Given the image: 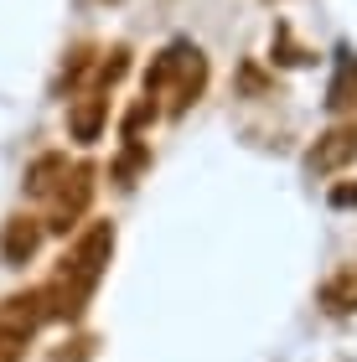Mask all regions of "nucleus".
Instances as JSON below:
<instances>
[{
	"mask_svg": "<svg viewBox=\"0 0 357 362\" xmlns=\"http://www.w3.org/2000/svg\"><path fill=\"white\" fill-rule=\"evenodd\" d=\"M109 259H115V223H109V218H88L73 233V243L62 249L57 274L42 285L47 321H78V316H83V305L93 300Z\"/></svg>",
	"mask_w": 357,
	"mask_h": 362,
	"instance_id": "nucleus-1",
	"label": "nucleus"
},
{
	"mask_svg": "<svg viewBox=\"0 0 357 362\" xmlns=\"http://www.w3.org/2000/svg\"><path fill=\"white\" fill-rule=\"evenodd\" d=\"M93 192H99V171L93 166H68V176L52 187V197H47V212H42V228L47 233H57V238H68L83 228L88 218V207H93Z\"/></svg>",
	"mask_w": 357,
	"mask_h": 362,
	"instance_id": "nucleus-2",
	"label": "nucleus"
},
{
	"mask_svg": "<svg viewBox=\"0 0 357 362\" xmlns=\"http://www.w3.org/2000/svg\"><path fill=\"white\" fill-rule=\"evenodd\" d=\"M207 78H213L207 52H202L197 42L182 37V57H176V73H171V88H166V114H171V119H182V114L207 93Z\"/></svg>",
	"mask_w": 357,
	"mask_h": 362,
	"instance_id": "nucleus-3",
	"label": "nucleus"
},
{
	"mask_svg": "<svg viewBox=\"0 0 357 362\" xmlns=\"http://www.w3.org/2000/svg\"><path fill=\"white\" fill-rule=\"evenodd\" d=\"M357 160V119H336L332 129H321L316 145L305 151V171L311 176H336Z\"/></svg>",
	"mask_w": 357,
	"mask_h": 362,
	"instance_id": "nucleus-4",
	"label": "nucleus"
},
{
	"mask_svg": "<svg viewBox=\"0 0 357 362\" xmlns=\"http://www.w3.org/2000/svg\"><path fill=\"white\" fill-rule=\"evenodd\" d=\"M42 238H47V228L37 212H11L6 223H0V259H6L11 269H26L31 259L42 254Z\"/></svg>",
	"mask_w": 357,
	"mask_h": 362,
	"instance_id": "nucleus-5",
	"label": "nucleus"
},
{
	"mask_svg": "<svg viewBox=\"0 0 357 362\" xmlns=\"http://www.w3.org/2000/svg\"><path fill=\"white\" fill-rule=\"evenodd\" d=\"M109 109H115V98H109L104 88H83L68 104V135L73 145H99L104 129H109Z\"/></svg>",
	"mask_w": 357,
	"mask_h": 362,
	"instance_id": "nucleus-6",
	"label": "nucleus"
},
{
	"mask_svg": "<svg viewBox=\"0 0 357 362\" xmlns=\"http://www.w3.org/2000/svg\"><path fill=\"white\" fill-rule=\"evenodd\" d=\"M47 321V300H42V285L37 290H16L0 300V332H16V337H31L37 326Z\"/></svg>",
	"mask_w": 357,
	"mask_h": 362,
	"instance_id": "nucleus-7",
	"label": "nucleus"
},
{
	"mask_svg": "<svg viewBox=\"0 0 357 362\" xmlns=\"http://www.w3.org/2000/svg\"><path fill=\"white\" fill-rule=\"evenodd\" d=\"M327 109L332 114H352L357 109V52L352 47L336 52V68H332V83H327Z\"/></svg>",
	"mask_w": 357,
	"mask_h": 362,
	"instance_id": "nucleus-8",
	"label": "nucleus"
},
{
	"mask_svg": "<svg viewBox=\"0 0 357 362\" xmlns=\"http://www.w3.org/2000/svg\"><path fill=\"white\" fill-rule=\"evenodd\" d=\"M68 166H73L68 151H47V156H37V160L26 166V181H21L26 197H31V202H47V197H52V187L68 176Z\"/></svg>",
	"mask_w": 357,
	"mask_h": 362,
	"instance_id": "nucleus-9",
	"label": "nucleus"
},
{
	"mask_svg": "<svg viewBox=\"0 0 357 362\" xmlns=\"http://www.w3.org/2000/svg\"><path fill=\"white\" fill-rule=\"evenodd\" d=\"M129 73V47L124 42H115L109 52H99L93 57V73H88V88H104V93H115V83Z\"/></svg>",
	"mask_w": 357,
	"mask_h": 362,
	"instance_id": "nucleus-10",
	"label": "nucleus"
},
{
	"mask_svg": "<svg viewBox=\"0 0 357 362\" xmlns=\"http://www.w3.org/2000/svg\"><path fill=\"white\" fill-rule=\"evenodd\" d=\"M145 166H151V145H145V140H124V145H119V160L109 166V176H115V187L129 192V187L140 181Z\"/></svg>",
	"mask_w": 357,
	"mask_h": 362,
	"instance_id": "nucleus-11",
	"label": "nucleus"
},
{
	"mask_svg": "<svg viewBox=\"0 0 357 362\" xmlns=\"http://www.w3.org/2000/svg\"><path fill=\"white\" fill-rule=\"evenodd\" d=\"M269 52H274V62H290V68H311L316 62V52H305V47L290 42V26H274V47Z\"/></svg>",
	"mask_w": 357,
	"mask_h": 362,
	"instance_id": "nucleus-12",
	"label": "nucleus"
},
{
	"mask_svg": "<svg viewBox=\"0 0 357 362\" xmlns=\"http://www.w3.org/2000/svg\"><path fill=\"white\" fill-rule=\"evenodd\" d=\"M321 300H327L332 310H352L357 305V269H347L342 279H332V285L321 290Z\"/></svg>",
	"mask_w": 357,
	"mask_h": 362,
	"instance_id": "nucleus-13",
	"label": "nucleus"
},
{
	"mask_svg": "<svg viewBox=\"0 0 357 362\" xmlns=\"http://www.w3.org/2000/svg\"><path fill=\"white\" fill-rule=\"evenodd\" d=\"M26 341H31V337H16V332H0V362H21V352H26Z\"/></svg>",
	"mask_w": 357,
	"mask_h": 362,
	"instance_id": "nucleus-14",
	"label": "nucleus"
},
{
	"mask_svg": "<svg viewBox=\"0 0 357 362\" xmlns=\"http://www.w3.org/2000/svg\"><path fill=\"white\" fill-rule=\"evenodd\" d=\"M332 207H357V187L347 181V187H332V197H327Z\"/></svg>",
	"mask_w": 357,
	"mask_h": 362,
	"instance_id": "nucleus-15",
	"label": "nucleus"
},
{
	"mask_svg": "<svg viewBox=\"0 0 357 362\" xmlns=\"http://www.w3.org/2000/svg\"><path fill=\"white\" fill-rule=\"evenodd\" d=\"M109 6H115V0H109Z\"/></svg>",
	"mask_w": 357,
	"mask_h": 362,
	"instance_id": "nucleus-16",
	"label": "nucleus"
}]
</instances>
